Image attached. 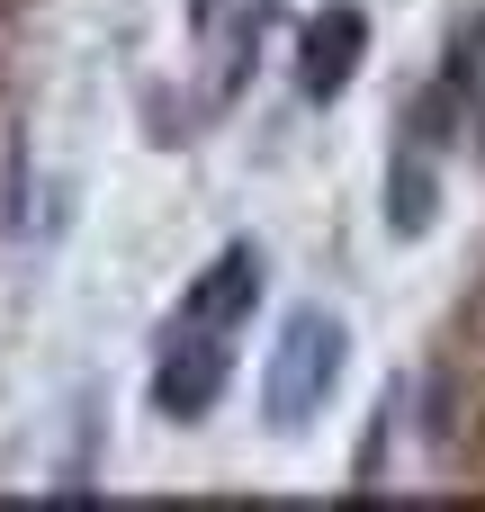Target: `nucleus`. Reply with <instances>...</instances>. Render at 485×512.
<instances>
[{"label": "nucleus", "instance_id": "f257e3e1", "mask_svg": "<svg viewBox=\"0 0 485 512\" xmlns=\"http://www.w3.org/2000/svg\"><path fill=\"white\" fill-rule=\"evenodd\" d=\"M333 387H342V324L324 315V306H306V315H288V333H279V351H270V423H315L324 405H333Z\"/></svg>", "mask_w": 485, "mask_h": 512}, {"label": "nucleus", "instance_id": "f03ea898", "mask_svg": "<svg viewBox=\"0 0 485 512\" xmlns=\"http://www.w3.org/2000/svg\"><path fill=\"white\" fill-rule=\"evenodd\" d=\"M216 396H225V333L180 315V333H171L162 360H153V405H162L171 423H198Z\"/></svg>", "mask_w": 485, "mask_h": 512}, {"label": "nucleus", "instance_id": "7ed1b4c3", "mask_svg": "<svg viewBox=\"0 0 485 512\" xmlns=\"http://www.w3.org/2000/svg\"><path fill=\"white\" fill-rule=\"evenodd\" d=\"M360 54H369V9L360 0H324L297 27V90L306 99H342V81L360 72Z\"/></svg>", "mask_w": 485, "mask_h": 512}, {"label": "nucleus", "instance_id": "20e7f679", "mask_svg": "<svg viewBox=\"0 0 485 512\" xmlns=\"http://www.w3.org/2000/svg\"><path fill=\"white\" fill-rule=\"evenodd\" d=\"M252 297H261V252H252V243H225V252L189 279V306H180V315L225 333V324H243V315H252Z\"/></svg>", "mask_w": 485, "mask_h": 512}, {"label": "nucleus", "instance_id": "39448f33", "mask_svg": "<svg viewBox=\"0 0 485 512\" xmlns=\"http://www.w3.org/2000/svg\"><path fill=\"white\" fill-rule=\"evenodd\" d=\"M432 207H441V171H432L423 135H405V144H396V171H387V225H396V234H423Z\"/></svg>", "mask_w": 485, "mask_h": 512}, {"label": "nucleus", "instance_id": "423d86ee", "mask_svg": "<svg viewBox=\"0 0 485 512\" xmlns=\"http://www.w3.org/2000/svg\"><path fill=\"white\" fill-rule=\"evenodd\" d=\"M477 144H485V81H477Z\"/></svg>", "mask_w": 485, "mask_h": 512}, {"label": "nucleus", "instance_id": "0eeeda50", "mask_svg": "<svg viewBox=\"0 0 485 512\" xmlns=\"http://www.w3.org/2000/svg\"><path fill=\"white\" fill-rule=\"evenodd\" d=\"M0 9H18V0H0Z\"/></svg>", "mask_w": 485, "mask_h": 512}]
</instances>
